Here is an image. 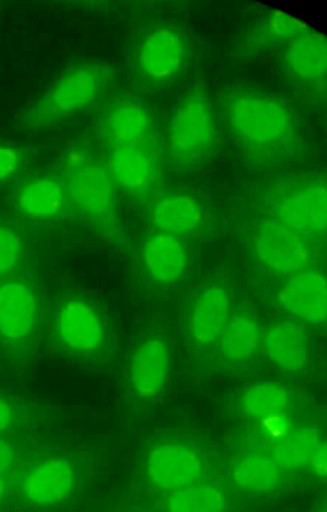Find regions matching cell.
Listing matches in <instances>:
<instances>
[{"mask_svg":"<svg viewBox=\"0 0 327 512\" xmlns=\"http://www.w3.org/2000/svg\"><path fill=\"white\" fill-rule=\"evenodd\" d=\"M220 109L230 135L251 164L273 167L302 151L301 126L290 106L277 96L232 86L221 95Z\"/></svg>","mask_w":327,"mask_h":512,"instance_id":"1","label":"cell"},{"mask_svg":"<svg viewBox=\"0 0 327 512\" xmlns=\"http://www.w3.org/2000/svg\"><path fill=\"white\" fill-rule=\"evenodd\" d=\"M58 178L68 202L100 233L121 243L123 231L118 214L116 184L106 161L89 146L78 143L63 155Z\"/></svg>","mask_w":327,"mask_h":512,"instance_id":"2","label":"cell"},{"mask_svg":"<svg viewBox=\"0 0 327 512\" xmlns=\"http://www.w3.org/2000/svg\"><path fill=\"white\" fill-rule=\"evenodd\" d=\"M112 68L84 62L69 68L20 117L28 130L52 126L94 104L113 81Z\"/></svg>","mask_w":327,"mask_h":512,"instance_id":"3","label":"cell"},{"mask_svg":"<svg viewBox=\"0 0 327 512\" xmlns=\"http://www.w3.org/2000/svg\"><path fill=\"white\" fill-rule=\"evenodd\" d=\"M217 130L210 98L202 85L180 101L170 120L167 146L170 159L182 169L197 168L213 155Z\"/></svg>","mask_w":327,"mask_h":512,"instance_id":"4","label":"cell"},{"mask_svg":"<svg viewBox=\"0 0 327 512\" xmlns=\"http://www.w3.org/2000/svg\"><path fill=\"white\" fill-rule=\"evenodd\" d=\"M264 196L279 223L299 233H321L327 224L325 177L302 173L287 175L268 183Z\"/></svg>","mask_w":327,"mask_h":512,"instance_id":"5","label":"cell"},{"mask_svg":"<svg viewBox=\"0 0 327 512\" xmlns=\"http://www.w3.org/2000/svg\"><path fill=\"white\" fill-rule=\"evenodd\" d=\"M106 164L116 186L140 203L155 198L163 187L158 139L110 149Z\"/></svg>","mask_w":327,"mask_h":512,"instance_id":"6","label":"cell"},{"mask_svg":"<svg viewBox=\"0 0 327 512\" xmlns=\"http://www.w3.org/2000/svg\"><path fill=\"white\" fill-rule=\"evenodd\" d=\"M280 67L289 82L307 96L325 97L327 42L311 27L282 46Z\"/></svg>","mask_w":327,"mask_h":512,"instance_id":"7","label":"cell"},{"mask_svg":"<svg viewBox=\"0 0 327 512\" xmlns=\"http://www.w3.org/2000/svg\"><path fill=\"white\" fill-rule=\"evenodd\" d=\"M187 56L183 33L174 26L160 25L148 32L139 46L138 70L148 83L162 85L180 73Z\"/></svg>","mask_w":327,"mask_h":512,"instance_id":"8","label":"cell"},{"mask_svg":"<svg viewBox=\"0 0 327 512\" xmlns=\"http://www.w3.org/2000/svg\"><path fill=\"white\" fill-rule=\"evenodd\" d=\"M97 132L109 150L157 140L149 111L130 98L119 99L104 110L98 120Z\"/></svg>","mask_w":327,"mask_h":512,"instance_id":"9","label":"cell"},{"mask_svg":"<svg viewBox=\"0 0 327 512\" xmlns=\"http://www.w3.org/2000/svg\"><path fill=\"white\" fill-rule=\"evenodd\" d=\"M255 248L259 258L268 267L282 273L300 270L309 259L308 248L298 233L276 220L259 226Z\"/></svg>","mask_w":327,"mask_h":512,"instance_id":"10","label":"cell"},{"mask_svg":"<svg viewBox=\"0 0 327 512\" xmlns=\"http://www.w3.org/2000/svg\"><path fill=\"white\" fill-rule=\"evenodd\" d=\"M310 26L284 11L273 10L243 32L234 47L239 59H249L271 48L283 46Z\"/></svg>","mask_w":327,"mask_h":512,"instance_id":"11","label":"cell"},{"mask_svg":"<svg viewBox=\"0 0 327 512\" xmlns=\"http://www.w3.org/2000/svg\"><path fill=\"white\" fill-rule=\"evenodd\" d=\"M56 331L68 348L88 353L98 349L103 342L104 330L95 309L83 300H70L59 309Z\"/></svg>","mask_w":327,"mask_h":512,"instance_id":"12","label":"cell"},{"mask_svg":"<svg viewBox=\"0 0 327 512\" xmlns=\"http://www.w3.org/2000/svg\"><path fill=\"white\" fill-rule=\"evenodd\" d=\"M147 474L151 482L161 489H181L199 477L201 462L197 454L186 447L163 445L149 454Z\"/></svg>","mask_w":327,"mask_h":512,"instance_id":"13","label":"cell"},{"mask_svg":"<svg viewBox=\"0 0 327 512\" xmlns=\"http://www.w3.org/2000/svg\"><path fill=\"white\" fill-rule=\"evenodd\" d=\"M37 318V301L31 288L20 281L0 285V335L20 341L32 332Z\"/></svg>","mask_w":327,"mask_h":512,"instance_id":"14","label":"cell"},{"mask_svg":"<svg viewBox=\"0 0 327 512\" xmlns=\"http://www.w3.org/2000/svg\"><path fill=\"white\" fill-rule=\"evenodd\" d=\"M169 353L164 339L151 337L134 351L129 366L133 391L145 398L159 394L166 382Z\"/></svg>","mask_w":327,"mask_h":512,"instance_id":"15","label":"cell"},{"mask_svg":"<svg viewBox=\"0 0 327 512\" xmlns=\"http://www.w3.org/2000/svg\"><path fill=\"white\" fill-rule=\"evenodd\" d=\"M279 300L284 308L299 318L321 323L327 315V284L316 271L301 272L282 287Z\"/></svg>","mask_w":327,"mask_h":512,"instance_id":"16","label":"cell"},{"mask_svg":"<svg viewBox=\"0 0 327 512\" xmlns=\"http://www.w3.org/2000/svg\"><path fill=\"white\" fill-rule=\"evenodd\" d=\"M74 471L61 459L45 461L34 467L24 482L26 497L37 505H52L60 502L71 491Z\"/></svg>","mask_w":327,"mask_h":512,"instance_id":"17","label":"cell"},{"mask_svg":"<svg viewBox=\"0 0 327 512\" xmlns=\"http://www.w3.org/2000/svg\"><path fill=\"white\" fill-rule=\"evenodd\" d=\"M229 315V297L224 288L211 286L198 297L191 317L190 333L199 345L213 343L223 332Z\"/></svg>","mask_w":327,"mask_h":512,"instance_id":"18","label":"cell"},{"mask_svg":"<svg viewBox=\"0 0 327 512\" xmlns=\"http://www.w3.org/2000/svg\"><path fill=\"white\" fill-rule=\"evenodd\" d=\"M265 348L269 358L285 371L298 372L306 365L307 337L294 322L280 321L272 325L265 335Z\"/></svg>","mask_w":327,"mask_h":512,"instance_id":"19","label":"cell"},{"mask_svg":"<svg viewBox=\"0 0 327 512\" xmlns=\"http://www.w3.org/2000/svg\"><path fill=\"white\" fill-rule=\"evenodd\" d=\"M16 202L25 215L48 219L60 215L68 199L58 177L39 176L27 181L19 188Z\"/></svg>","mask_w":327,"mask_h":512,"instance_id":"20","label":"cell"},{"mask_svg":"<svg viewBox=\"0 0 327 512\" xmlns=\"http://www.w3.org/2000/svg\"><path fill=\"white\" fill-rule=\"evenodd\" d=\"M143 259L149 274L160 283L176 282L187 265L182 243L175 236L163 232L147 239Z\"/></svg>","mask_w":327,"mask_h":512,"instance_id":"21","label":"cell"},{"mask_svg":"<svg viewBox=\"0 0 327 512\" xmlns=\"http://www.w3.org/2000/svg\"><path fill=\"white\" fill-rule=\"evenodd\" d=\"M203 218L199 203L183 193H170L157 198L151 208L153 224L163 233L188 234L195 231Z\"/></svg>","mask_w":327,"mask_h":512,"instance_id":"22","label":"cell"},{"mask_svg":"<svg viewBox=\"0 0 327 512\" xmlns=\"http://www.w3.org/2000/svg\"><path fill=\"white\" fill-rule=\"evenodd\" d=\"M260 342V329L249 315L240 314L226 324L220 341L222 354L231 361H245L256 352Z\"/></svg>","mask_w":327,"mask_h":512,"instance_id":"23","label":"cell"},{"mask_svg":"<svg viewBox=\"0 0 327 512\" xmlns=\"http://www.w3.org/2000/svg\"><path fill=\"white\" fill-rule=\"evenodd\" d=\"M226 498L211 485H196L178 489L167 501L169 512H223Z\"/></svg>","mask_w":327,"mask_h":512,"instance_id":"24","label":"cell"},{"mask_svg":"<svg viewBox=\"0 0 327 512\" xmlns=\"http://www.w3.org/2000/svg\"><path fill=\"white\" fill-rule=\"evenodd\" d=\"M243 410L251 417L265 419L281 415L289 403L286 389L273 382L250 387L242 397Z\"/></svg>","mask_w":327,"mask_h":512,"instance_id":"25","label":"cell"},{"mask_svg":"<svg viewBox=\"0 0 327 512\" xmlns=\"http://www.w3.org/2000/svg\"><path fill=\"white\" fill-rule=\"evenodd\" d=\"M236 483L249 491H266L273 488L279 480L276 465L263 456H247L235 466Z\"/></svg>","mask_w":327,"mask_h":512,"instance_id":"26","label":"cell"},{"mask_svg":"<svg viewBox=\"0 0 327 512\" xmlns=\"http://www.w3.org/2000/svg\"><path fill=\"white\" fill-rule=\"evenodd\" d=\"M318 447V436L311 429L290 434L275 449V458L283 466L298 467L307 462Z\"/></svg>","mask_w":327,"mask_h":512,"instance_id":"27","label":"cell"},{"mask_svg":"<svg viewBox=\"0 0 327 512\" xmlns=\"http://www.w3.org/2000/svg\"><path fill=\"white\" fill-rule=\"evenodd\" d=\"M21 255V241L17 234L4 226H0V275L10 271Z\"/></svg>","mask_w":327,"mask_h":512,"instance_id":"28","label":"cell"},{"mask_svg":"<svg viewBox=\"0 0 327 512\" xmlns=\"http://www.w3.org/2000/svg\"><path fill=\"white\" fill-rule=\"evenodd\" d=\"M22 152L12 146L0 145V182L12 177L21 167Z\"/></svg>","mask_w":327,"mask_h":512,"instance_id":"29","label":"cell"},{"mask_svg":"<svg viewBox=\"0 0 327 512\" xmlns=\"http://www.w3.org/2000/svg\"><path fill=\"white\" fill-rule=\"evenodd\" d=\"M263 424L267 432L272 434V436H278L285 432L286 423L281 415L271 416L265 419H262Z\"/></svg>","mask_w":327,"mask_h":512,"instance_id":"30","label":"cell"},{"mask_svg":"<svg viewBox=\"0 0 327 512\" xmlns=\"http://www.w3.org/2000/svg\"><path fill=\"white\" fill-rule=\"evenodd\" d=\"M312 467L315 473L320 476L326 475V448L325 446L317 447L311 456Z\"/></svg>","mask_w":327,"mask_h":512,"instance_id":"31","label":"cell"},{"mask_svg":"<svg viewBox=\"0 0 327 512\" xmlns=\"http://www.w3.org/2000/svg\"><path fill=\"white\" fill-rule=\"evenodd\" d=\"M14 459L12 447L5 441L0 440V473L10 467Z\"/></svg>","mask_w":327,"mask_h":512,"instance_id":"32","label":"cell"},{"mask_svg":"<svg viewBox=\"0 0 327 512\" xmlns=\"http://www.w3.org/2000/svg\"><path fill=\"white\" fill-rule=\"evenodd\" d=\"M12 421V410L9 404L0 398V431L7 428Z\"/></svg>","mask_w":327,"mask_h":512,"instance_id":"33","label":"cell"},{"mask_svg":"<svg viewBox=\"0 0 327 512\" xmlns=\"http://www.w3.org/2000/svg\"><path fill=\"white\" fill-rule=\"evenodd\" d=\"M5 488H6V485H5V481L4 479L0 476V498L3 496L4 492H5Z\"/></svg>","mask_w":327,"mask_h":512,"instance_id":"34","label":"cell"}]
</instances>
